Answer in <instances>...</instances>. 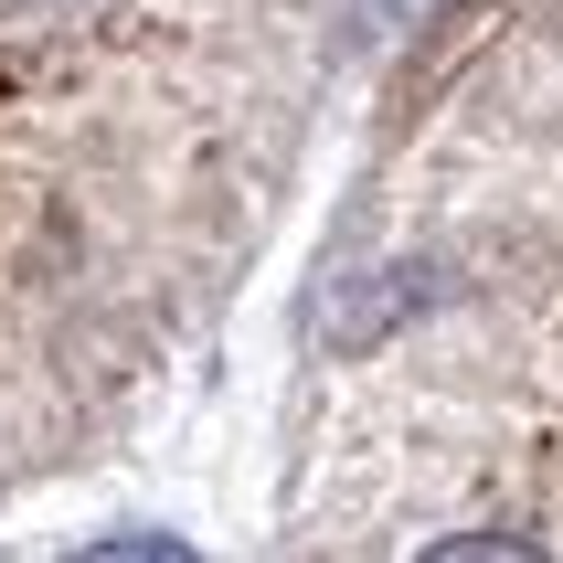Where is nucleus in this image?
Instances as JSON below:
<instances>
[{
    "mask_svg": "<svg viewBox=\"0 0 563 563\" xmlns=\"http://www.w3.org/2000/svg\"><path fill=\"white\" fill-rule=\"evenodd\" d=\"M415 563H553V553H532V542H510V532H446V542H426Z\"/></svg>",
    "mask_w": 563,
    "mask_h": 563,
    "instance_id": "f03ea898",
    "label": "nucleus"
},
{
    "mask_svg": "<svg viewBox=\"0 0 563 563\" xmlns=\"http://www.w3.org/2000/svg\"><path fill=\"white\" fill-rule=\"evenodd\" d=\"M64 563H202V553L170 542V532H107V542H75Z\"/></svg>",
    "mask_w": 563,
    "mask_h": 563,
    "instance_id": "f257e3e1",
    "label": "nucleus"
}]
</instances>
